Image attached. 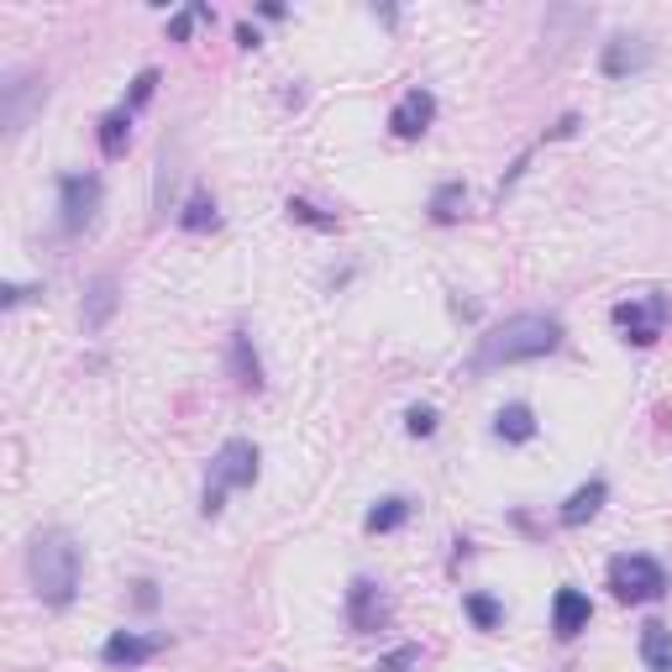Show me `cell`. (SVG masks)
<instances>
[{
	"label": "cell",
	"instance_id": "f1b7e54d",
	"mask_svg": "<svg viewBox=\"0 0 672 672\" xmlns=\"http://www.w3.org/2000/svg\"><path fill=\"white\" fill-rule=\"evenodd\" d=\"M138 604H142V610H153V604H159V593H153V583H138Z\"/></svg>",
	"mask_w": 672,
	"mask_h": 672
},
{
	"label": "cell",
	"instance_id": "44dd1931",
	"mask_svg": "<svg viewBox=\"0 0 672 672\" xmlns=\"http://www.w3.org/2000/svg\"><path fill=\"white\" fill-rule=\"evenodd\" d=\"M27 90H32V80L11 74V84H6V126H11V132L27 126Z\"/></svg>",
	"mask_w": 672,
	"mask_h": 672
},
{
	"label": "cell",
	"instance_id": "ba28073f",
	"mask_svg": "<svg viewBox=\"0 0 672 672\" xmlns=\"http://www.w3.org/2000/svg\"><path fill=\"white\" fill-rule=\"evenodd\" d=\"M431 121H436V95L416 84V90H405V95H399L395 116H389V132H395V138H420Z\"/></svg>",
	"mask_w": 672,
	"mask_h": 672
},
{
	"label": "cell",
	"instance_id": "3957f363",
	"mask_svg": "<svg viewBox=\"0 0 672 672\" xmlns=\"http://www.w3.org/2000/svg\"><path fill=\"white\" fill-rule=\"evenodd\" d=\"M257 483V447L247 436H232V441H221V452L211 457V478H205V515H221L226 505V489H247Z\"/></svg>",
	"mask_w": 672,
	"mask_h": 672
},
{
	"label": "cell",
	"instance_id": "484cf974",
	"mask_svg": "<svg viewBox=\"0 0 672 672\" xmlns=\"http://www.w3.org/2000/svg\"><path fill=\"white\" fill-rule=\"evenodd\" d=\"M153 90H159V69H142L138 84H132V95H126V111H138V105H147V100H153Z\"/></svg>",
	"mask_w": 672,
	"mask_h": 672
},
{
	"label": "cell",
	"instance_id": "ffe728a7",
	"mask_svg": "<svg viewBox=\"0 0 672 672\" xmlns=\"http://www.w3.org/2000/svg\"><path fill=\"white\" fill-rule=\"evenodd\" d=\"M462 211H468V190H462L457 179H452V184H441V190L431 195V221H436V226H452Z\"/></svg>",
	"mask_w": 672,
	"mask_h": 672
},
{
	"label": "cell",
	"instance_id": "d6986e66",
	"mask_svg": "<svg viewBox=\"0 0 672 672\" xmlns=\"http://www.w3.org/2000/svg\"><path fill=\"white\" fill-rule=\"evenodd\" d=\"M641 656H646L656 672L672 662V631L662 620H646V625H641Z\"/></svg>",
	"mask_w": 672,
	"mask_h": 672
},
{
	"label": "cell",
	"instance_id": "5b68a950",
	"mask_svg": "<svg viewBox=\"0 0 672 672\" xmlns=\"http://www.w3.org/2000/svg\"><path fill=\"white\" fill-rule=\"evenodd\" d=\"M610 589L625 604H646V599H662L668 593V573H662V562H652V557L625 552L610 562Z\"/></svg>",
	"mask_w": 672,
	"mask_h": 672
},
{
	"label": "cell",
	"instance_id": "4316f807",
	"mask_svg": "<svg viewBox=\"0 0 672 672\" xmlns=\"http://www.w3.org/2000/svg\"><path fill=\"white\" fill-rule=\"evenodd\" d=\"M420 662V646H395V652L384 656V662H378L374 672H410Z\"/></svg>",
	"mask_w": 672,
	"mask_h": 672
},
{
	"label": "cell",
	"instance_id": "277c9868",
	"mask_svg": "<svg viewBox=\"0 0 672 672\" xmlns=\"http://www.w3.org/2000/svg\"><path fill=\"white\" fill-rule=\"evenodd\" d=\"M668 316H672V305L668 295H631V299H620L610 310V320L620 326V336L625 342H635V347H652V342H662V332H668Z\"/></svg>",
	"mask_w": 672,
	"mask_h": 672
},
{
	"label": "cell",
	"instance_id": "2e32d148",
	"mask_svg": "<svg viewBox=\"0 0 672 672\" xmlns=\"http://www.w3.org/2000/svg\"><path fill=\"white\" fill-rule=\"evenodd\" d=\"M179 226H184V232H216L221 226L216 200L205 195V190H195V195L184 200V211H179Z\"/></svg>",
	"mask_w": 672,
	"mask_h": 672
},
{
	"label": "cell",
	"instance_id": "f546056e",
	"mask_svg": "<svg viewBox=\"0 0 672 672\" xmlns=\"http://www.w3.org/2000/svg\"><path fill=\"white\" fill-rule=\"evenodd\" d=\"M662 672H672V662H668V668H662Z\"/></svg>",
	"mask_w": 672,
	"mask_h": 672
},
{
	"label": "cell",
	"instance_id": "8992f818",
	"mask_svg": "<svg viewBox=\"0 0 672 672\" xmlns=\"http://www.w3.org/2000/svg\"><path fill=\"white\" fill-rule=\"evenodd\" d=\"M59 195H63V232H84L100 211V179L95 174H63Z\"/></svg>",
	"mask_w": 672,
	"mask_h": 672
},
{
	"label": "cell",
	"instance_id": "83f0119b",
	"mask_svg": "<svg viewBox=\"0 0 672 672\" xmlns=\"http://www.w3.org/2000/svg\"><path fill=\"white\" fill-rule=\"evenodd\" d=\"M32 295H42V289H32V284H6V289H0V305H6V310H17L21 299H32Z\"/></svg>",
	"mask_w": 672,
	"mask_h": 672
},
{
	"label": "cell",
	"instance_id": "7a4b0ae2",
	"mask_svg": "<svg viewBox=\"0 0 672 672\" xmlns=\"http://www.w3.org/2000/svg\"><path fill=\"white\" fill-rule=\"evenodd\" d=\"M27 573H32V589H38L42 604L63 610L74 593H80V547L69 531H42L27 552Z\"/></svg>",
	"mask_w": 672,
	"mask_h": 672
},
{
	"label": "cell",
	"instance_id": "7402d4cb",
	"mask_svg": "<svg viewBox=\"0 0 672 672\" xmlns=\"http://www.w3.org/2000/svg\"><path fill=\"white\" fill-rule=\"evenodd\" d=\"M468 614H474L478 631H495L505 610H499V599H489V593H468Z\"/></svg>",
	"mask_w": 672,
	"mask_h": 672
},
{
	"label": "cell",
	"instance_id": "cb8c5ba5",
	"mask_svg": "<svg viewBox=\"0 0 672 672\" xmlns=\"http://www.w3.org/2000/svg\"><path fill=\"white\" fill-rule=\"evenodd\" d=\"M289 216L305 221V226H320V232H336V216H320L310 200H289Z\"/></svg>",
	"mask_w": 672,
	"mask_h": 672
},
{
	"label": "cell",
	"instance_id": "4fadbf2b",
	"mask_svg": "<svg viewBox=\"0 0 672 672\" xmlns=\"http://www.w3.org/2000/svg\"><path fill=\"white\" fill-rule=\"evenodd\" d=\"M604 499H610V483L604 478H593V483H583V489H573L568 495V505H562V526H583V520H593V515L604 510Z\"/></svg>",
	"mask_w": 672,
	"mask_h": 672
},
{
	"label": "cell",
	"instance_id": "6da1fadb",
	"mask_svg": "<svg viewBox=\"0 0 672 672\" xmlns=\"http://www.w3.org/2000/svg\"><path fill=\"white\" fill-rule=\"evenodd\" d=\"M557 347H562V320L557 316H510L478 342L474 374H489V368H505V363H531V357H547Z\"/></svg>",
	"mask_w": 672,
	"mask_h": 672
},
{
	"label": "cell",
	"instance_id": "603a6c76",
	"mask_svg": "<svg viewBox=\"0 0 672 672\" xmlns=\"http://www.w3.org/2000/svg\"><path fill=\"white\" fill-rule=\"evenodd\" d=\"M205 17H211L205 6H184V11L169 21V38H174V42H190V27H195V21H205Z\"/></svg>",
	"mask_w": 672,
	"mask_h": 672
},
{
	"label": "cell",
	"instance_id": "9c48e42d",
	"mask_svg": "<svg viewBox=\"0 0 672 672\" xmlns=\"http://www.w3.org/2000/svg\"><path fill=\"white\" fill-rule=\"evenodd\" d=\"M163 652L159 635H132V631H116L111 641H105V668H142V662H153V656Z\"/></svg>",
	"mask_w": 672,
	"mask_h": 672
},
{
	"label": "cell",
	"instance_id": "9a60e30c",
	"mask_svg": "<svg viewBox=\"0 0 672 672\" xmlns=\"http://www.w3.org/2000/svg\"><path fill=\"white\" fill-rule=\"evenodd\" d=\"M232 374H237L242 389H263V363H257L247 332H232Z\"/></svg>",
	"mask_w": 672,
	"mask_h": 672
},
{
	"label": "cell",
	"instance_id": "52a82bcc",
	"mask_svg": "<svg viewBox=\"0 0 672 672\" xmlns=\"http://www.w3.org/2000/svg\"><path fill=\"white\" fill-rule=\"evenodd\" d=\"M389 620V599H384V589H378L374 578H353L347 583V625H353L357 635L378 631Z\"/></svg>",
	"mask_w": 672,
	"mask_h": 672
},
{
	"label": "cell",
	"instance_id": "30bf717a",
	"mask_svg": "<svg viewBox=\"0 0 672 672\" xmlns=\"http://www.w3.org/2000/svg\"><path fill=\"white\" fill-rule=\"evenodd\" d=\"M589 614H593L589 593H578V589H557V599H552V631L562 635V641H573L578 631H589Z\"/></svg>",
	"mask_w": 672,
	"mask_h": 672
},
{
	"label": "cell",
	"instance_id": "d4e9b609",
	"mask_svg": "<svg viewBox=\"0 0 672 672\" xmlns=\"http://www.w3.org/2000/svg\"><path fill=\"white\" fill-rule=\"evenodd\" d=\"M405 431H410V436H431L436 431V410H431V405H410V410H405Z\"/></svg>",
	"mask_w": 672,
	"mask_h": 672
},
{
	"label": "cell",
	"instance_id": "e0dca14e",
	"mask_svg": "<svg viewBox=\"0 0 672 672\" xmlns=\"http://www.w3.org/2000/svg\"><path fill=\"white\" fill-rule=\"evenodd\" d=\"M495 436H499V441H531V436H536L531 405H505V410L495 416Z\"/></svg>",
	"mask_w": 672,
	"mask_h": 672
},
{
	"label": "cell",
	"instance_id": "ac0fdd59",
	"mask_svg": "<svg viewBox=\"0 0 672 672\" xmlns=\"http://www.w3.org/2000/svg\"><path fill=\"white\" fill-rule=\"evenodd\" d=\"M410 510H416V505H410V499H399V495H395V499H384V505H374L363 526H368V536H389V531H399V526L410 520Z\"/></svg>",
	"mask_w": 672,
	"mask_h": 672
},
{
	"label": "cell",
	"instance_id": "7c38bea8",
	"mask_svg": "<svg viewBox=\"0 0 672 672\" xmlns=\"http://www.w3.org/2000/svg\"><path fill=\"white\" fill-rule=\"evenodd\" d=\"M116 305H121V284L111 274H100L90 284V295H84V332H105V320L116 316Z\"/></svg>",
	"mask_w": 672,
	"mask_h": 672
},
{
	"label": "cell",
	"instance_id": "5bb4252c",
	"mask_svg": "<svg viewBox=\"0 0 672 672\" xmlns=\"http://www.w3.org/2000/svg\"><path fill=\"white\" fill-rule=\"evenodd\" d=\"M126 147H132V111L121 105V111H105L100 116V153L105 159H121Z\"/></svg>",
	"mask_w": 672,
	"mask_h": 672
},
{
	"label": "cell",
	"instance_id": "8fae6325",
	"mask_svg": "<svg viewBox=\"0 0 672 672\" xmlns=\"http://www.w3.org/2000/svg\"><path fill=\"white\" fill-rule=\"evenodd\" d=\"M646 63H652V42H641V38H614V42H604V74H610V80L641 74Z\"/></svg>",
	"mask_w": 672,
	"mask_h": 672
}]
</instances>
